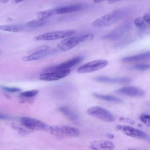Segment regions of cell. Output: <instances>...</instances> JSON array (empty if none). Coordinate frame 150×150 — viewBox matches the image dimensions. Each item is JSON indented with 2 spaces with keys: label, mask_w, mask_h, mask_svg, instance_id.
<instances>
[{
  "label": "cell",
  "mask_w": 150,
  "mask_h": 150,
  "mask_svg": "<svg viewBox=\"0 0 150 150\" xmlns=\"http://www.w3.org/2000/svg\"><path fill=\"white\" fill-rule=\"evenodd\" d=\"M83 6L81 5H71L64 6H59L55 8V15H60L77 12L81 10Z\"/></svg>",
  "instance_id": "2e32d148"
},
{
  "label": "cell",
  "mask_w": 150,
  "mask_h": 150,
  "mask_svg": "<svg viewBox=\"0 0 150 150\" xmlns=\"http://www.w3.org/2000/svg\"><path fill=\"white\" fill-rule=\"evenodd\" d=\"M105 1H107V0H93V2L96 4H98V3H101V2H103Z\"/></svg>",
  "instance_id": "1f68e13d"
},
{
  "label": "cell",
  "mask_w": 150,
  "mask_h": 150,
  "mask_svg": "<svg viewBox=\"0 0 150 150\" xmlns=\"http://www.w3.org/2000/svg\"><path fill=\"white\" fill-rule=\"evenodd\" d=\"M150 56V53L149 52L132 55V56H129L124 57L121 59V60L123 62H138L140 60H146L148 59Z\"/></svg>",
  "instance_id": "e0dca14e"
},
{
  "label": "cell",
  "mask_w": 150,
  "mask_h": 150,
  "mask_svg": "<svg viewBox=\"0 0 150 150\" xmlns=\"http://www.w3.org/2000/svg\"><path fill=\"white\" fill-rule=\"evenodd\" d=\"M9 0H0V2H1V3H6V2H8V1H9Z\"/></svg>",
  "instance_id": "d6a6232c"
},
{
  "label": "cell",
  "mask_w": 150,
  "mask_h": 150,
  "mask_svg": "<svg viewBox=\"0 0 150 150\" xmlns=\"http://www.w3.org/2000/svg\"><path fill=\"white\" fill-rule=\"evenodd\" d=\"M134 24L137 28H138L139 29H144L146 27V23L140 16L134 19Z\"/></svg>",
  "instance_id": "603a6c76"
},
{
  "label": "cell",
  "mask_w": 150,
  "mask_h": 150,
  "mask_svg": "<svg viewBox=\"0 0 150 150\" xmlns=\"http://www.w3.org/2000/svg\"><path fill=\"white\" fill-rule=\"evenodd\" d=\"M115 93L135 97H141L145 93L144 91L141 88L134 86H126L120 88L115 90Z\"/></svg>",
  "instance_id": "8fae6325"
},
{
  "label": "cell",
  "mask_w": 150,
  "mask_h": 150,
  "mask_svg": "<svg viewBox=\"0 0 150 150\" xmlns=\"http://www.w3.org/2000/svg\"><path fill=\"white\" fill-rule=\"evenodd\" d=\"M108 64V61L104 59L96 60L87 62L80 66L77 70L79 73H88L99 70L105 67Z\"/></svg>",
  "instance_id": "52a82bcc"
},
{
  "label": "cell",
  "mask_w": 150,
  "mask_h": 150,
  "mask_svg": "<svg viewBox=\"0 0 150 150\" xmlns=\"http://www.w3.org/2000/svg\"><path fill=\"white\" fill-rule=\"evenodd\" d=\"M121 0H108V4H112L115 2H117Z\"/></svg>",
  "instance_id": "f546056e"
},
{
  "label": "cell",
  "mask_w": 150,
  "mask_h": 150,
  "mask_svg": "<svg viewBox=\"0 0 150 150\" xmlns=\"http://www.w3.org/2000/svg\"><path fill=\"white\" fill-rule=\"evenodd\" d=\"M9 118V117L6 116V115L0 114V120H5V119H8Z\"/></svg>",
  "instance_id": "f1b7e54d"
},
{
  "label": "cell",
  "mask_w": 150,
  "mask_h": 150,
  "mask_svg": "<svg viewBox=\"0 0 150 150\" xmlns=\"http://www.w3.org/2000/svg\"><path fill=\"white\" fill-rule=\"evenodd\" d=\"M25 26L21 24L0 25V30L9 32H19L24 29Z\"/></svg>",
  "instance_id": "d6986e66"
},
{
  "label": "cell",
  "mask_w": 150,
  "mask_h": 150,
  "mask_svg": "<svg viewBox=\"0 0 150 150\" xmlns=\"http://www.w3.org/2000/svg\"><path fill=\"white\" fill-rule=\"evenodd\" d=\"M87 114L107 122H111L115 120L114 116L110 111L100 106H93L88 108L87 110Z\"/></svg>",
  "instance_id": "5b68a950"
},
{
  "label": "cell",
  "mask_w": 150,
  "mask_h": 150,
  "mask_svg": "<svg viewBox=\"0 0 150 150\" xmlns=\"http://www.w3.org/2000/svg\"><path fill=\"white\" fill-rule=\"evenodd\" d=\"M139 119L142 123H144L148 127L149 126V125H150V116L149 114H142L139 116Z\"/></svg>",
  "instance_id": "484cf974"
},
{
  "label": "cell",
  "mask_w": 150,
  "mask_h": 150,
  "mask_svg": "<svg viewBox=\"0 0 150 150\" xmlns=\"http://www.w3.org/2000/svg\"><path fill=\"white\" fill-rule=\"evenodd\" d=\"M46 22L45 21H41L39 19H34L26 23V26L30 28H38V27H40L45 25Z\"/></svg>",
  "instance_id": "7402d4cb"
},
{
  "label": "cell",
  "mask_w": 150,
  "mask_h": 150,
  "mask_svg": "<svg viewBox=\"0 0 150 150\" xmlns=\"http://www.w3.org/2000/svg\"><path fill=\"white\" fill-rule=\"evenodd\" d=\"M70 69L46 71L45 73L40 74L39 76V79L40 80L46 81H57L68 76L70 74Z\"/></svg>",
  "instance_id": "9c48e42d"
},
{
  "label": "cell",
  "mask_w": 150,
  "mask_h": 150,
  "mask_svg": "<svg viewBox=\"0 0 150 150\" xmlns=\"http://www.w3.org/2000/svg\"><path fill=\"white\" fill-rule=\"evenodd\" d=\"M93 96L97 98L104 100L106 101H108V102L115 103H121L122 102V100L121 98L114 96L101 94L98 93H93Z\"/></svg>",
  "instance_id": "ffe728a7"
},
{
  "label": "cell",
  "mask_w": 150,
  "mask_h": 150,
  "mask_svg": "<svg viewBox=\"0 0 150 150\" xmlns=\"http://www.w3.org/2000/svg\"><path fill=\"white\" fill-rule=\"evenodd\" d=\"M131 69L139 71H146L149 69L150 66L148 64H135L131 66Z\"/></svg>",
  "instance_id": "d4e9b609"
},
{
  "label": "cell",
  "mask_w": 150,
  "mask_h": 150,
  "mask_svg": "<svg viewBox=\"0 0 150 150\" xmlns=\"http://www.w3.org/2000/svg\"><path fill=\"white\" fill-rule=\"evenodd\" d=\"M94 80L104 83L110 84H121L126 83L131 81L132 79L129 77H110L107 76H98L94 78Z\"/></svg>",
  "instance_id": "7c38bea8"
},
{
  "label": "cell",
  "mask_w": 150,
  "mask_h": 150,
  "mask_svg": "<svg viewBox=\"0 0 150 150\" xmlns=\"http://www.w3.org/2000/svg\"><path fill=\"white\" fill-rule=\"evenodd\" d=\"M142 19L146 23H150V14L149 13H145L143 15Z\"/></svg>",
  "instance_id": "83f0119b"
},
{
  "label": "cell",
  "mask_w": 150,
  "mask_h": 150,
  "mask_svg": "<svg viewBox=\"0 0 150 150\" xmlns=\"http://www.w3.org/2000/svg\"><path fill=\"white\" fill-rule=\"evenodd\" d=\"M76 33L74 30H57L53 32H46L42 34L38 35L34 37L33 39L35 41H50L57 39H64L69 36L74 35Z\"/></svg>",
  "instance_id": "277c9868"
},
{
  "label": "cell",
  "mask_w": 150,
  "mask_h": 150,
  "mask_svg": "<svg viewBox=\"0 0 150 150\" xmlns=\"http://www.w3.org/2000/svg\"><path fill=\"white\" fill-rule=\"evenodd\" d=\"M129 150H133V149H129Z\"/></svg>",
  "instance_id": "836d02e7"
},
{
  "label": "cell",
  "mask_w": 150,
  "mask_h": 150,
  "mask_svg": "<svg viewBox=\"0 0 150 150\" xmlns=\"http://www.w3.org/2000/svg\"><path fill=\"white\" fill-rule=\"evenodd\" d=\"M38 90H31L29 91H26L21 93V96L23 98L30 99L31 98L36 96L38 94Z\"/></svg>",
  "instance_id": "cb8c5ba5"
},
{
  "label": "cell",
  "mask_w": 150,
  "mask_h": 150,
  "mask_svg": "<svg viewBox=\"0 0 150 150\" xmlns=\"http://www.w3.org/2000/svg\"><path fill=\"white\" fill-rule=\"evenodd\" d=\"M20 121L23 126L30 130L47 131L49 127L46 123L31 117H23L21 118Z\"/></svg>",
  "instance_id": "8992f818"
},
{
  "label": "cell",
  "mask_w": 150,
  "mask_h": 150,
  "mask_svg": "<svg viewBox=\"0 0 150 150\" xmlns=\"http://www.w3.org/2000/svg\"><path fill=\"white\" fill-rule=\"evenodd\" d=\"M2 89L4 90L9 92V93H16L21 91V89L18 87H6V86H2Z\"/></svg>",
  "instance_id": "4316f807"
},
{
  "label": "cell",
  "mask_w": 150,
  "mask_h": 150,
  "mask_svg": "<svg viewBox=\"0 0 150 150\" xmlns=\"http://www.w3.org/2000/svg\"><path fill=\"white\" fill-rule=\"evenodd\" d=\"M126 11L124 9H115L99 18L91 23V26L96 28H103L115 24L121 19L125 15Z\"/></svg>",
  "instance_id": "6da1fadb"
},
{
  "label": "cell",
  "mask_w": 150,
  "mask_h": 150,
  "mask_svg": "<svg viewBox=\"0 0 150 150\" xmlns=\"http://www.w3.org/2000/svg\"><path fill=\"white\" fill-rule=\"evenodd\" d=\"M91 147L94 150H113L115 148V145L110 141L98 140L92 142Z\"/></svg>",
  "instance_id": "5bb4252c"
},
{
  "label": "cell",
  "mask_w": 150,
  "mask_h": 150,
  "mask_svg": "<svg viewBox=\"0 0 150 150\" xmlns=\"http://www.w3.org/2000/svg\"><path fill=\"white\" fill-rule=\"evenodd\" d=\"M47 131L59 138L76 137L80 134V131L78 128L69 125L49 126Z\"/></svg>",
  "instance_id": "3957f363"
},
{
  "label": "cell",
  "mask_w": 150,
  "mask_h": 150,
  "mask_svg": "<svg viewBox=\"0 0 150 150\" xmlns=\"http://www.w3.org/2000/svg\"><path fill=\"white\" fill-rule=\"evenodd\" d=\"M115 129L122 134L134 138L139 139H146L148 138V135L145 132L132 127L118 125L115 127Z\"/></svg>",
  "instance_id": "ba28073f"
},
{
  "label": "cell",
  "mask_w": 150,
  "mask_h": 150,
  "mask_svg": "<svg viewBox=\"0 0 150 150\" xmlns=\"http://www.w3.org/2000/svg\"><path fill=\"white\" fill-rule=\"evenodd\" d=\"M59 110L69 120L72 121L74 123H77L79 122V118L77 114L70 110L69 108L67 107H61L59 108Z\"/></svg>",
  "instance_id": "ac0fdd59"
},
{
  "label": "cell",
  "mask_w": 150,
  "mask_h": 150,
  "mask_svg": "<svg viewBox=\"0 0 150 150\" xmlns=\"http://www.w3.org/2000/svg\"><path fill=\"white\" fill-rule=\"evenodd\" d=\"M23 1H25V0H11V2L13 4H18V3H19Z\"/></svg>",
  "instance_id": "4dcf8cb0"
},
{
  "label": "cell",
  "mask_w": 150,
  "mask_h": 150,
  "mask_svg": "<svg viewBox=\"0 0 150 150\" xmlns=\"http://www.w3.org/2000/svg\"><path fill=\"white\" fill-rule=\"evenodd\" d=\"M54 15H55V8L53 9H49L39 11L36 13L38 19L41 20V21H45L46 19L50 16H52Z\"/></svg>",
  "instance_id": "44dd1931"
},
{
  "label": "cell",
  "mask_w": 150,
  "mask_h": 150,
  "mask_svg": "<svg viewBox=\"0 0 150 150\" xmlns=\"http://www.w3.org/2000/svg\"><path fill=\"white\" fill-rule=\"evenodd\" d=\"M94 37V35L92 33H88L80 36H69L61 40L57 44V47L60 51L66 52L71 50L81 42L92 40Z\"/></svg>",
  "instance_id": "7a4b0ae2"
},
{
  "label": "cell",
  "mask_w": 150,
  "mask_h": 150,
  "mask_svg": "<svg viewBox=\"0 0 150 150\" xmlns=\"http://www.w3.org/2000/svg\"><path fill=\"white\" fill-rule=\"evenodd\" d=\"M57 52V50L55 49L49 50L46 52H33L31 54L24 56L22 57V60L25 62H30L37 60L42 58H44L46 56H48L50 54H54V53Z\"/></svg>",
  "instance_id": "9a60e30c"
},
{
  "label": "cell",
  "mask_w": 150,
  "mask_h": 150,
  "mask_svg": "<svg viewBox=\"0 0 150 150\" xmlns=\"http://www.w3.org/2000/svg\"><path fill=\"white\" fill-rule=\"evenodd\" d=\"M82 60H83L82 56H76V57H74L69 60L63 62L59 64L49 67V69H46V70L49 71H52V70L70 69V68L73 67L74 66L77 64L81 62Z\"/></svg>",
  "instance_id": "30bf717a"
},
{
  "label": "cell",
  "mask_w": 150,
  "mask_h": 150,
  "mask_svg": "<svg viewBox=\"0 0 150 150\" xmlns=\"http://www.w3.org/2000/svg\"><path fill=\"white\" fill-rule=\"evenodd\" d=\"M129 24L128 23H126L121 25L116 29L114 30L113 31L110 32L109 33L104 35L103 36V39H110V40H114L119 37L121 36L124 33H125L127 30L129 28Z\"/></svg>",
  "instance_id": "4fadbf2b"
}]
</instances>
